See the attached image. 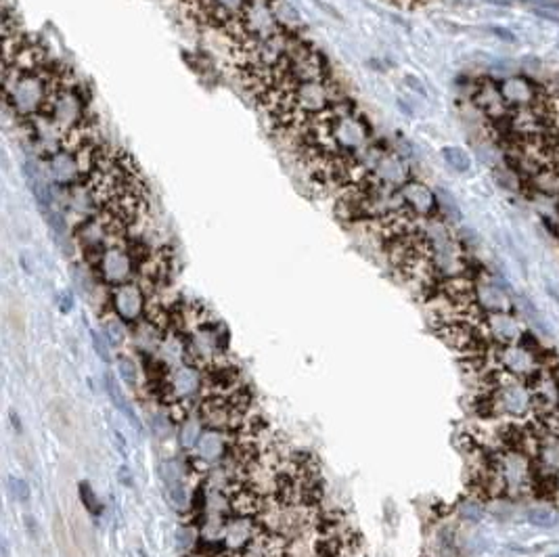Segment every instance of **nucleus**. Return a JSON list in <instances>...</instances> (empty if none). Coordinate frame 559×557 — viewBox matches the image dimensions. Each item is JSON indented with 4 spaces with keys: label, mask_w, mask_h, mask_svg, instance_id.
<instances>
[{
    "label": "nucleus",
    "mask_w": 559,
    "mask_h": 557,
    "mask_svg": "<svg viewBox=\"0 0 559 557\" xmlns=\"http://www.w3.org/2000/svg\"><path fill=\"white\" fill-rule=\"evenodd\" d=\"M63 74L65 69L51 67L46 59L32 67L7 65L3 71V80L5 103L11 109V114L28 122L42 118Z\"/></svg>",
    "instance_id": "1"
},
{
    "label": "nucleus",
    "mask_w": 559,
    "mask_h": 557,
    "mask_svg": "<svg viewBox=\"0 0 559 557\" xmlns=\"http://www.w3.org/2000/svg\"><path fill=\"white\" fill-rule=\"evenodd\" d=\"M42 120L63 139L88 130V101L80 84L71 80L67 71L61 76Z\"/></svg>",
    "instance_id": "2"
},
{
    "label": "nucleus",
    "mask_w": 559,
    "mask_h": 557,
    "mask_svg": "<svg viewBox=\"0 0 559 557\" xmlns=\"http://www.w3.org/2000/svg\"><path fill=\"white\" fill-rule=\"evenodd\" d=\"M235 32L237 49L262 42L281 34L279 19L275 15V0H252L241 19L231 28Z\"/></svg>",
    "instance_id": "3"
},
{
    "label": "nucleus",
    "mask_w": 559,
    "mask_h": 557,
    "mask_svg": "<svg viewBox=\"0 0 559 557\" xmlns=\"http://www.w3.org/2000/svg\"><path fill=\"white\" fill-rule=\"evenodd\" d=\"M92 266L96 268V275L103 283L111 287H120L132 281L141 262L135 254V248L120 241L116 246L107 248Z\"/></svg>",
    "instance_id": "4"
},
{
    "label": "nucleus",
    "mask_w": 559,
    "mask_h": 557,
    "mask_svg": "<svg viewBox=\"0 0 559 557\" xmlns=\"http://www.w3.org/2000/svg\"><path fill=\"white\" fill-rule=\"evenodd\" d=\"M409 180H411V168H409V164L398 153L379 151L377 157H375V162H373V166H371V170H369V176H367L365 182H375L379 187L398 191Z\"/></svg>",
    "instance_id": "5"
},
{
    "label": "nucleus",
    "mask_w": 559,
    "mask_h": 557,
    "mask_svg": "<svg viewBox=\"0 0 559 557\" xmlns=\"http://www.w3.org/2000/svg\"><path fill=\"white\" fill-rule=\"evenodd\" d=\"M501 94L511 111L534 109L542 101V88L526 76H509L499 82Z\"/></svg>",
    "instance_id": "6"
},
{
    "label": "nucleus",
    "mask_w": 559,
    "mask_h": 557,
    "mask_svg": "<svg viewBox=\"0 0 559 557\" xmlns=\"http://www.w3.org/2000/svg\"><path fill=\"white\" fill-rule=\"evenodd\" d=\"M400 199L404 209L413 216V218H421V220H429L436 218V214L440 212L438 205V193H433L425 182L411 178L406 185H402L398 189Z\"/></svg>",
    "instance_id": "7"
},
{
    "label": "nucleus",
    "mask_w": 559,
    "mask_h": 557,
    "mask_svg": "<svg viewBox=\"0 0 559 557\" xmlns=\"http://www.w3.org/2000/svg\"><path fill=\"white\" fill-rule=\"evenodd\" d=\"M111 306H114V312L118 318H122L124 323H135L139 320L143 314H147V293L143 289V285L130 281L124 283L120 287H114V293H111Z\"/></svg>",
    "instance_id": "8"
},
{
    "label": "nucleus",
    "mask_w": 559,
    "mask_h": 557,
    "mask_svg": "<svg viewBox=\"0 0 559 557\" xmlns=\"http://www.w3.org/2000/svg\"><path fill=\"white\" fill-rule=\"evenodd\" d=\"M495 400L497 406H503V411L511 417H524L528 411L534 409L532 400V390L528 384L513 379V377H503V382L495 390Z\"/></svg>",
    "instance_id": "9"
},
{
    "label": "nucleus",
    "mask_w": 559,
    "mask_h": 557,
    "mask_svg": "<svg viewBox=\"0 0 559 557\" xmlns=\"http://www.w3.org/2000/svg\"><path fill=\"white\" fill-rule=\"evenodd\" d=\"M250 3L252 0H199L195 7L201 11L203 22L231 30L241 19Z\"/></svg>",
    "instance_id": "10"
},
{
    "label": "nucleus",
    "mask_w": 559,
    "mask_h": 557,
    "mask_svg": "<svg viewBox=\"0 0 559 557\" xmlns=\"http://www.w3.org/2000/svg\"><path fill=\"white\" fill-rule=\"evenodd\" d=\"M482 327L486 331L488 340L495 346H513L519 342L522 333H524V325L519 323L517 316L509 312H492V314H484L482 318Z\"/></svg>",
    "instance_id": "11"
},
{
    "label": "nucleus",
    "mask_w": 559,
    "mask_h": 557,
    "mask_svg": "<svg viewBox=\"0 0 559 557\" xmlns=\"http://www.w3.org/2000/svg\"><path fill=\"white\" fill-rule=\"evenodd\" d=\"M474 304L478 306V310L482 314L511 310V300H509L507 291L490 279L474 281Z\"/></svg>",
    "instance_id": "12"
},
{
    "label": "nucleus",
    "mask_w": 559,
    "mask_h": 557,
    "mask_svg": "<svg viewBox=\"0 0 559 557\" xmlns=\"http://www.w3.org/2000/svg\"><path fill=\"white\" fill-rule=\"evenodd\" d=\"M474 103L484 111L488 118H495V120L505 118L509 111H511L507 107L503 94H501L499 84H495V82H482V84H478V88L474 92Z\"/></svg>",
    "instance_id": "13"
},
{
    "label": "nucleus",
    "mask_w": 559,
    "mask_h": 557,
    "mask_svg": "<svg viewBox=\"0 0 559 557\" xmlns=\"http://www.w3.org/2000/svg\"><path fill=\"white\" fill-rule=\"evenodd\" d=\"M168 386H170L172 402L184 400V398L193 396L197 390H201V373L193 367H180L174 373H170Z\"/></svg>",
    "instance_id": "14"
},
{
    "label": "nucleus",
    "mask_w": 559,
    "mask_h": 557,
    "mask_svg": "<svg viewBox=\"0 0 559 557\" xmlns=\"http://www.w3.org/2000/svg\"><path fill=\"white\" fill-rule=\"evenodd\" d=\"M162 472H164L162 476H164V482H166V488H168L170 503L176 509H187V490H184L182 468L176 461H168V463H164Z\"/></svg>",
    "instance_id": "15"
},
{
    "label": "nucleus",
    "mask_w": 559,
    "mask_h": 557,
    "mask_svg": "<svg viewBox=\"0 0 559 557\" xmlns=\"http://www.w3.org/2000/svg\"><path fill=\"white\" fill-rule=\"evenodd\" d=\"M105 388H107V394H109V398H111V402H114L130 421H132V425L137 427V429H141V421H139V417H137V413H135V409L130 406V402H128V398L124 396V392L120 390V386H118V382H116V377L111 375V373H105Z\"/></svg>",
    "instance_id": "16"
},
{
    "label": "nucleus",
    "mask_w": 559,
    "mask_h": 557,
    "mask_svg": "<svg viewBox=\"0 0 559 557\" xmlns=\"http://www.w3.org/2000/svg\"><path fill=\"white\" fill-rule=\"evenodd\" d=\"M197 453L203 461H216L222 455V438L216 429H205L197 442Z\"/></svg>",
    "instance_id": "17"
},
{
    "label": "nucleus",
    "mask_w": 559,
    "mask_h": 557,
    "mask_svg": "<svg viewBox=\"0 0 559 557\" xmlns=\"http://www.w3.org/2000/svg\"><path fill=\"white\" fill-rule=\"evenodd\" d=\"M275 15H277L279 26H281L283 32H289V34L300 32V28H302L300 13L287 3V0H275Z\"/></svg>",
    "instance_id": "18"
},
{
    "label": "nucleus",
    "mask_w": 559,
    "mask_h": 557,
    "mask_svg": "<svg viewBox=\"0 0 559 557\" xmlns=\"http://www.w3.org/2000/svg\"><path fill=\"white\" fill-rule=\"evenodd\" d=\"M526 520H528V524L534 526V528L551 530V528L557 526L559 515H557V511H555L553 507H549V505H534V507H530V509L526 511Z\"/></svg>",
    "instance_id": "19"
},
{
    "label": "nucleus",
    "mask_w": 559,
    "mask_h": 557,
    "mask_svg": "<svg viewBox=\"0 0 559 557\" xmlns=\"http://www.w3.org/2000/svg\"><path fill=\"white\" fill-rule=\"evenodd\" d=\"M457 511H459V517H461L463 522H470V524H480V522L484 520V515H486V507H484L482 499L476 497V495L463 499V501L459 503Z\"/></svg>",
    "instance_id": "20"
},
{
    "label": "nucleus",
    "mask_w": 559,
    "mask_h": 557,
    "mask_svg": "<svg viewBox=\"0 0 559 557\" xmlns=\"http://www.w3.org/2000/svg\"><path fill=\"white\" fill-rule=\"evenodd\" d=\"M442 160L446 162V166H451L459 174H465L472 168V157L461 147H444L442 149Z\"/></svg>",
    "instance_id": "21"
},
{
    "label": "nucleus",
    "mask_w": 559,
    "mask_h": 557,
    "mask_svg": "<svg viewBox=\"0 0 559 557\" xmlns=\"http://www.w3.org/2000/svg\"><path fill=\"white\" fill-rule=\"evenodd\" d=\"M7 320L11 325V329L19 336H24L26 331V312H24V306L19 300H11L9 306H7Z\"/></svg>",
    "instance_id": "22"
},
{
    "label": "nucleus",
    "mask_w": 559,
    "mask_h": 557,
    "mask_svg": "<svg viewBox=\"0 0 559 557\" xmlns=\"http://www.w3.org/2000/svg\"><path fill=\"white\" fill-rule=\"evenodd\" d=\"M201 434H203L201 423H197V421H193V419H184V421H182V429H180L182 447H187V449L197 447V442H199Z\"/></svg>",
    "instance_id": "23"
},
{
    "label": "nucleus",
    "mask_w": 559,
    "mask_h": 557,
    "mask_svg": "<svg viewBox=\"0 0 559 557\" xmlns=\"http://www.w3.org/2000/svg\"><path fill=\"white\" fill-rule=\"evenodd\" d=\"M105 338L109 340L111 346H120L126 338V331H124V320L122 318H109L105 323Z\"/></svg>",
    "instance_id": "24"
},
{
    "label": "nucleus",
    "mask_w": 559,
    "mask_h": 557,
    "mask_svg": "<svg viewBox=\"0 0 559 557\" xmlns=\"http://www.w3.org/2000/svg\"><path fill=\"white\" fill-rule=\"evenodd\" d=\"M78 488H80V501L86 507V511L92 513V515H98L101 513V501H98L96 492L92 490V486L88 482H80Z\"/></svg>",
    "instance_id": "25"
},
{
    "label": "nucleus",
    "mask_w": 559,
    "mask_h": 557,
    "mask_svg": "<svg viewBox=\"0 0 559 557\" xmlns=\"http://www.w3.org/2000/svg\"><path fill=\"white\" fill-rule=\"evenodd\" d=\"M118 371H120V379H122L126 386H130V388L137 386V365H135L132 359H128V357H120V359H118Z\"/></svg>",
    "instance_id": "26"
},
{
    "label": "nucleus",
    "mask_w": 559,
    "mask_h": 557,
    "mask_svg": "<svg viewBox=\"0 0 559 557\" xmlns=\"http://www.w3.org/2000/svg\"><path fill=\"white\" fill-rule=\"evenodd\" d=\"M9 490H11V497L15 501H28L30 499V486L24 478H15L11 476L9 478Z\"/></svg>",
    "instance_id": "27"
},
{
    "label": "nucleus",
    "mask_w": 559,
    "mask_h": 557,
    "mask_svg": "<svg viewBox=\"0 0 559 557\" xmlns=\"http://www.w3.org/2000/svg\"><path fill=\"white\" fill-rule=\"evenodd\" d=\"M92 344H94V350H96V354L103 359V361H109V348H107V344L103 342V338L98 336L96 331H92Z\"/></svg>",
    "instance_id": "28"
},
{
    "label": "nucleus",
    "mask_w": 559,
    "mask_h": 557,
    "mask_svg": "<svg viewBox=\"0 0 559 557\" xmlns=\"http://www.w3.org/2000/svg\"><path fill=\"white\" fill-rule=\"evenodd\" d=\"M11 419H13V427H15L17 431H22V423H19V417L15 415V411H11Z\"/></svg>",
    "instance_id": "29"
},
{
    "label": "nucleus",
    "mask_w": 559,
    "mask_h": 557,
    "mask_svg": "<svg viewBox=\"0 0 559 557\" xmlns=\"http://www.w3.org/2000/svg\"><path fill=\"white\" fill-rule=\"evenodd\" d=\"M519 3H526V5H540V3H549V0H519Z\"/></svg>",
    "instance_id": "30"
},
{
    "label": "nucleus",
    "mask_w": 559,
    "mask_h": 557,
    "mask_svg": "<svg viewBox=\"0 0 559 557\" xmlns=\"http://www.w3.org/2000/svg\"><path fill=\"white\" fill-rule=\"evenodd\" d=\"M547 557H559V553H553V555H547Z\"/></svg>",
    "instance_id": "31"
},
{
    "label": "nucleus",
    "mask_w": 559,
    "mask_h": 557,
    "mask_svg": "<svg viewBox=\"0 0 559 557\" xmlns=\"http://www.w3.org/2000/svg\"><path fill=\"white\" fill-rule=\"evenodd\" d=\"M557 488H559V472H557Z\"/></svg>",
    "instance_id": "32"
},
{
    "label": "nucleus",
    "mask_w": 559,
    "mask_h": 557,
    "mask_svg": "<svg viewBox=\"0 0 559 557\" xmlns=\"http://www.w3.org/2000/svg\"><path fill=\"white\" fill-rule=\"evenodd\" d=\"M193 3H199V0H193Z\"/></svg>",
    "instance_id": "33"
}]
</instances>
